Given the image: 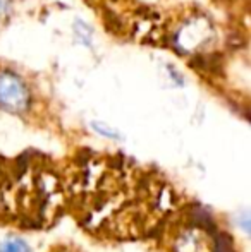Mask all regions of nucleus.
Returning <instances> with one entry per match:
<instances>
[{"instance_id": "7ed1b4c3", "label": "nucleus", "mask_w": 251, "mask_h": 252, "mask_svg": "<svg viewBox=\"0 0 251 252\" xmlns=\"http://www.w3.org/2000/svg\"><path fill=\"white\" fill-rule=\"evenodd\" d=\"M215 252H234V251H232V246H231V242H229L227 237H218Z\"/></svg>"}, {"instance_id": "f257e3e1", "label": "nucleus", "mask_w": 251, "mask_h": 252, "mask_svg": "<svg viewBox=\"0 0 251 252\" xmlns=\"http://www.w3.org/2000/svg\"><path fill=\"white\" fill-rule=\"evenodd\" d=\"M30 103V94L24 83L16 74L0 72V106L9 112H23Z\"/></svg>"}, {"instance_id": "f03ea898", "label": "nucleus", "mask_w": 251, "mask_h": 252, "mask_svg": "<svg viewBox=\"0 0 251 252\" xmlns=\"http://www.w3.org/2000/svg\"><path fill=\"white\" fill-rule=\"evenodd\" d=\"M0 252H31L30 246L21 239H9L0 244Z\"/></svg>"}, {"instance_id": "39448f33", "label": "nucleus", "mask_w": 251, "mask_h": 252, "mask_svg": "<svg viewBox=\"0 0 251 252\" xmlns=\"http://www.w3.org/2000/svg\"><path fill=\"white\" fill-rule=\"evenodd\" d=\"M5 12V0H0V16Z\"/></svg>"}, {"instance_id": "20e7f679", "label": "nucleus", "mask_w": 251, "mask_h": 252, "mask_svg": "<svg viewBox=\"0 0 251 252\" xmlns=\"http://www.w3.org/2000/svg\"><path fill=\"white\" fill-rule=\"evenodd\" d=\"M93 127L98 130V132H102L104 136H107V137H119V134L115 132V130H112V129H107V127H105V124H97V122H95Z\"/></svg>"}]
</instances>
